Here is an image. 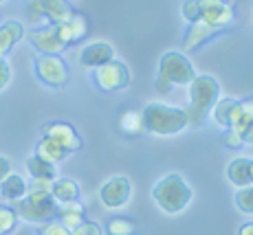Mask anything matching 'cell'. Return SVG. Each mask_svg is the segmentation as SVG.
<instances>
[{
    "instance_id": "836d02e7",
    "label": "cell",
    "mask_w": 253,
    "mask_h": 235,
    "mask_svg": "<svg viewBox=\"0 0 253 235\" xmlns=\"http://www.w3.org/2000/svg\"><path fill=\"white\" fill-rule=\"evenodd\" d=\"M9 174H11V160L4 158V156H0V183H2Z\"/></svg>"
},
{
    "instance_id": "4dcf8cb0",
    "label": "cell",
    "mask_w": 253,
    "mask_h": 235,
    "mask_svg": "<svg viewBox=\"0 0 253 235\" xmlns=\"http://www.w3.org/2000/svg\"><path fill=\"white\" fill-rule=\"evenodd\" d=\"M181 16H183V20L187 24L198 20V2L196 0H185L183 7H181Z\"/></svg>"
},
{
    "instance_id": "4316f807",
    "label": "cell",
    "mask_w": 253,
    "mask_h": 235,
    "mask_svg": "<svg viewBox=\"0 0 253 235\" xmlns=\"http://www.w3.org/2000/svg\"><path fill=\"white\" fill-rule=\"evenodd\" d=\"M18 213L13 207H7V204H0V235H9L16 231L18 227Z\"/></svg>"
},
{
    "instance_id": "4fadbf2b",
    "label": "cell",
    "mask_w": 253,
    "mask_h": 235,
    "mask_svg": "<svg viewBox=\"0 0 253 235\" xmlns=\"http://www.w3.org/2000/svg\"><path fill=\"white\" fill-rule=\"evenodd\" d=\"M220 29L211 27V24L203 22V20H196L192 22L187 27V31H185V38H183V51L185 53H192V51H198V48L203 46V44L211 42L213 38L220 36Z\"/></svg>"
},
{
    "instance_id": "ffe728a7",
    "label": "cell",
    "mask_w": 253,
    "mask_h": 235,
    "mask_svg": "<svg viewBox=\"0 0 253 235\" xmlns=\"http://www.w3.org/2000/svg\"><path fill=\"white\" fill-rule=\"evenodd\" d=\"M0 196H2L7 202H18L20 198H24L27 196V180L22 178V176H18V174H9L7 178L0 183Z\"/></svg>"
},
{
    "instance_id": "7402d4cb",
    "label": "cell",
    "mask_w": 253,
    "mask_h": 235,
    "mask_svg": "<svg viewBox=\"0 0 253 235\" xmlns=\"http://www.w3.org/2000/svg\"><path fill=\"white\" fill-rule=\"evenodd\" d=\"M119 130L124 132L126 136H141L143 134V119H141V112L132 110V108H126V110L119 112Z\"/></svg>"
},
{
    "instance_id": "5bb4252c",
    "label": "cell",
    "mask_w": 253,
    "mask_h": 235,
    "mask_svg": "<svg viewBox=\"0 0 253 235\" xmlns=\"http://www.w3.org/2000/svg\"><path fill=\"white\" fill-rule=\"evenodd\" d=\"M55 27H57V33H60L62 42H64V46H73V44L82 42L88 36V18L77 11L73 13L66 22H60V24H55Z\"/></svg>"
},
{
    "instance_id": "6da1fadb",
    "label": "cell",
    "mask_w": 253,
    "mask_h": 235,
    "mask_svg": "<svg viewBox=\"0 0 253 235\" xmlns=\"http://www.w3.org/2000/svg\"><path fill=\"white\" fill-rule=\"evenodd\" d=\"M220 99V84L211 75H196L189 81V106L185 110L187 115V128H201L205 123V117L211 112L213 104Z\"/></svg>"
},
{
    "instance_id": "d590c367",
    "label": "cell",
    "mask_w": 253,
    "mask_h": 235,
    "mask_svg": "<svg viewBox=\"0 0 253 235\" xmlns=\"http://www.w3.org/2000/svg\"><path fill=\"white\" fill-rule=\"evenodd\" d=\"M238 235H253V222H245L240 227V231H238Z\"/></svg>"
},
{
    "instance_id": "44dd1931",
    "label": "cell",
    "mask_w": 253,
    "mask_h": 235,
    "mask_svg": "<svg viewBox=\"0 0 253 235\" xmlns=\"http://www.w3.org/2000/svg\"><path fill=\"white\" fill-rule=\"evenodd\" d=\"M253 121V99H245V101H236L229 117V128L236 132H242Z\"/></svg>"
},
{
    "instance_id": "d6a6232c",
    "label": "cell",
    "mask_w": 253,
    "mask_h": 235,
    "mask_svg": "<svg viewBox=\"0 0 253 235\" xmlns=\"http://www.w3.org/2000/svg\"><path fill=\"white\" fill-rule=\"evenodd\" d=\"M9 81H11V66L0 55V90H4V88L9 86Z\"/></svg>"
},
{
    "instance_id": "2e32d148",
    "label": "cell",
    "mask_w": 253,
    "mask_h": 235,
    "mask_svg": "<svg viewBox=\"0 0 253 235\" xmlns=\"http://www.w3.org/2000/svg\"><path fill=\"white\" fill-rule=\"evenodd\" d=\"M227 180L233 187L253 185V158H233L227 167Z\"/></svg>"
},
{
    "instance_id": "8fae6325",
    "label": "cell",
    "mask_w": 253,
    "mask_h": 235,
    "mask_svg": "<svg viewBox=\"0 0 253 235\" xmlns=\"http://www.w3.org/2000/svg\"><path fill=\"white\" fill-rule=\"evenodd\" d=\"M29 42H31V46L38 51V55H60L66 48L60 33H57L55 24L38 27L36 31L29 33Z\"/></svg>"
},
{
    "instance_id": "9a60e30c",
    "label": "cell",
    "mask_w": 253,
    "mask_h": 235,
    "mask_svg": "<svg viewBox=\"0 0 253 235\" xmlns=\"http://www.w3.org/2000/svg\"><path fill=\"white\" fill-rule=\"evenodd\" d=\"M115 60V48L110 46L108 42H90L82 48L80 53V62L82 66L86 68H97V66H104L106 62Z\"/></svg>"
},
{
    "instance_id": "8992f818",
    "label": "cell",
    "mask_w": 253,
    "mask_h": 235,
    "mask_svg": "<svg viewBox=\"0 0 253 235\" xmlns=\"http://www.w3.org/2000/svg\"><path fill=\"white\" fill-rule=\"evenodd\" d=\"M27 18L33 24H60L66 22L75 13L69 0H24Z\"/></svg>"
},
{
    "instance_id": "d6986e66",
    "label": "cell",
    "mask_w": 253,
    "mask_h": 235,
    "mask_svg": "<svg viewBox=\"0 0 253 235\" xmlns=\"http://www.w3.org/2000/svg\"><path fill=\"white\" fill-rule=\"evenodd\" d=\"M55 220H57V222H60V224H64V227L71 231V229L80 227V224L86 220V211H84V207H82V204H80V200H77V202L57 204Z\"/></svg>"
},
{
    "instance_id": "e0dca14e",
    "label": "cell",
    "mask_w": 253,
    "mask_h": 235,
    "mask_svg": "<svg viewBox=\"0 0 253 235\" xmlns=\"http://www.w3.org/2000/svg\"><path fill=\"white\" fill-rule=\"evenodd\" d=\"M51 196L57 204L77 202L80 200V185L73 178H55L51 183Z\"/></svg>"
},
{
    "instance_id": "603a6c76",
    "label": "cell",
    "mask_w": 253,
    "mask_h": 235,
    "mask_svg": "<svg viewBox=\"0 0 253 235\" xmlns=\"http://www.w3.org/2000/svg\"><path fill=\"white\" fill-rule=\"evenodd\" d=\"M36 156L44 158L46 163H51V165H57V163H62V160H64L69 154H66V152L55 143V141H51V139H46V136H42V139L36 143Z\"/></svg>"
},
{
    "instance_id": "d4e9b609",
    "label": "cell",
    "mask_w": 253,
    "mask_h": 235,
    "mask_svg": "<svg viewBox=\"0 0 253 235\" xmlns=\"http://www.w3.org/2000/svg\"><path fill=\"white\" fill-rule=\"evenodd\" d=\"M236 101L238 99H233V97H222V99H218L216 104H213L211 117H213V123L220 130L229 128V117H231V110H233V106H236Z\"/></svg>"
},
{
    "instance_id": "e575fe53",
    "label": "cell",
    "mask_w": 253,
    "mask_h": 235,
    "mask_svg": "<svg viewBox=\"0 0 253 235\" xmlns=\"http://www.w3.org/2000/svg\"><path fill=\"white\" fill-rule=\"evenodd\" d=\"M240 136H242V141H245V145H247V143H253V121H251L249 125H247L245 130L240 132Z\"/></svg>"
},
{
    "instance_id": "7c38bea8",
    "label": "cell",
    "mask_w": 253,
    "mask_h": 235,
    "mask_svg": "<svg viewBox=\"0 0 253 235\" xmlns=\"http://www.w3.org/2000/svg\"><path fill=\"white\" fill-rule=\"evenodd\" d=\"M42 134H44L46 139L55 141L66 154H73V152L82 150L80 134H77V130L73 128L71 123H66V121H51V123H46L44 128H42Z\"/></svg>"
},
{
    "instance_id": "f1b7e54d",
    "label": "cell",
    "mask_w": 253,
    "mask_h": 235,
    "mask_svg": "<svg viewBox=\"0 0 253 235\" xmlns=\"http://www.w3.org/2000/svg\"><path fill=\"white\" fill-rule=\"evenodd\" d=\"M220 141H222V145H225L227 150H240L242 145H245L240 132H236V130H231V128L222 130V139Z\"/></svg>"
},
{
    "instance_id": "ac0fdd59",
    "label": "cell",
    "mask_w": 253,
    "mask_h": 235,
    "mask_svg": "<svg viewBox=\"0 0 253 235\" xmlns=\"http://www.w3.org/2000/svg\"><path fill=\"white\" fill-rule=\"evenodd\" d=\"M24 27L18 20H7L0 24V55L7 57V53L22 40Z\"/></svg>"
},
{
    "instance_id": "3957f363",
    "label": "cell",
    "mask_w": 253,
    "mask_h": 235,
    "mask_svg": "<svg viewBox=\"0 0 253 235\" xmlns=\"http://www.w3.org/2000/svg\"><path fill=\"white\" fill-rule=\"evenodd\" d=\"M196 77V68L192 60L185 53L178 51H168L159 60V73H157V88L159 95H168L172 86H189V81Z\"/></svg>"
},
{
    "instance_id": "5b68a950",
    "label": "cell",
    "mask_w": 253,
    "mask_h": 235,
    "mask_svg": "<svg viewBox=\"0 0 253 235\" xmlns=\"http://www.w3.org/2000/svg\"><path fill=\"white\" fill-rule=\"evenodd\" d=\"M18 218L33 224H44L48 220H55L57 202L53 200L51 192H27L24 198L13 202Z\"/></svg>"
},
{
    "instance_id": "8d00e7d4",
    "label": "cell",
    "mask_w": 253,
    "mask_h": 235,
    "mask_svg": "<svg viewBox=\"0 0 253 235\" xmlns=\"http://www.w3.org/2000/svg\"><path fill=\"white\" fill-rule=\"evenodd\" d=\"M2 2H4V0H0V4H2Z\"/></svg>"
},
{
    "instance_id": "30bf717a",
    "label": "cell",
    "mask_w": 253,
    "mask_h": 235,
    "mask_svg": "<svg viewBox=\"0 0 253 235\" xmlns=\"http://www.w3.org/2000/svg\"><path fill=\"white\" fill-rule=\"evenodd\" d=\"M132 196V185L126 176H110L99 187V200L106 209H119Z\"/></svg>"
},
{
    "instance_id": "277c9868",
    "label": "cell",
    "mask_w": 253,
    "mask_h": 235,
    "mask_svg": "<svg viewBox=\"0 0 253 235\" xmlns=\"http://www.w3.org/2000/svg\"><path fill=\"white\" fill-rule=\"evenodd\" d=\"M143 130L154 136H174L187 128V115L183 108L165 106V104H148L141 112Z\"/></svg>"
},
{
    "instance_id": "83f0119b",
    "label": "cell",
    "mask_w": 253,
    "mask_h": 235,
    "mask_svg": "<svg viewBox=\"0 0 253 235\" xmlns=\"http://www.w3.org/2000/svg\"><path fill=\"white\" fill-rule=\"evenodd\" d=\"M233 202H236L238 211L253 215V185H247V187H238L236 196H233Z\"/></svg>"
},
{
    "instance_id": "cb8c5ba5",
    "label": "cell",
    "mask_w": 253,
    "mask_h": 235,
    "mask_svg": "<svg viewBox=\"0 0 253 235\" xmlns=\"http://www.w3.org/2000/svg\"><path fill=\"white\" fill-rule=\"evenodd\" d=\"M27 171L31 178H44V180H55L57 178V171H55V165L46 163L44 158L40 156H29L27 158Z\"/></svg>"
},
{
    "instance_id": "ba28073f",
    "label": "cell",
    "mask_w": 253,
    "mask_h": 235,
    "mask_svg": "<svg viewBox=\"0 0 253 235\" xmlns=\"http://www.w3.org/2000/svg\"><path fill=\"white\" fill-rule=\"evenodd\" d=\"M36 75L42 84L51 86V88H62L69 84V64L62 60V55H38L33 62Z\"/></svg>"
},
{
    "instance_id": "7a4b0ae2",
    "label": "cell",
    "mask_w": 253,
    "mask_h": 235,
    "mask_svg": "<svg viewBox=\"0 0 253 235\" xmlns=\"http://www.w3.org/2000/svg\"><path fill=\"white\" fill-rule=\"evenodd\" d=\"M152 198L163 213L176 215L185 211L187 204L192 202V187L181 174L172 171L157 180V185L152 187Z\"/></svg>"
},
{
    "instance_id": "52a82bcc",
    "label": "cell",
    "mask_w": 253,
    "mask_h": 235,
    "mask_svg": "<svg viewBox=\"0 0 253 235\" xmlns=\"http://www.w3.org/2000/svg\"><path fill=\"white\" fill-rule=\"evenodd\" d=\"M92 79L101 92H117L130 86V71L124 62L110 60L104 66L92 68Z\"/></svg>"
},
{
    "instance_id": "484cf974",
    "label": "cell",
    "mask_w": 253,
    "mask_h": 235,
    "mask_svg": "<svg viewBox=\"0 0 253 235\" xmlns=\"http://www.w3.org/2000/svg\"><path fill=\"white\" fill-rule=\"evenodd\" d=\"M106 233L108 235H137L139 227L132 218L117 215V218H110L108 222H106Z\"/></svg>"
},
{
    "instance_id": "1f68e13d",
    "label": "cell",
    "mask_w": 253,
    "mask_h": 235,
    "mask_svg": "<svg viewBox=\"0 0 253 235\" xmlns=\"http://www.w3.org/2000/svg\"><path fill=\"white\" fill-rule=\"evenodd\" d=\"M71 235H104V231H101L99 224L90 222V220H84L80 227L71 229Z\"/></svg>"
},
{
    "instance_id": "f546056e",
    "label": "cell",
    "mask_w": 253,
    "mask_h": 235,
    "mask_svg": "<svg viewBox=\"0 0 253 235\" xmlns=\"http://www.w3.org/2000/svg\"><path fill=\"white\" fill-rule=\"evenodd\" d=\"M38 235H71V231L64 227V224L57 222V220H48V222L40 224Z\"/></svg>"
},
{
    "instance_id": "9c48e42d",
    "label": "cell",
    "mask_w": 253,
    "mask_h": 235,
    "mask_svg": "<svg viewBox=\"0 0 253 235\" xmlns=\"http://www.w3.org/2000/svg\"><path fill=\"white\" fill-rule=\"evenodd\" d=\"M198 2V20L220 29L222 33L233 27L236 13L227 0H196Z\"/></svg>"
}]
</instances>
